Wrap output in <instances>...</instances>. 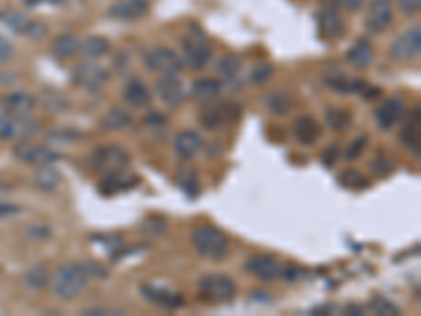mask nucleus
I'll return each mask as SVG.
<instances>
[{
	"label": "nucleus",
	"instance_id": "obj_1",
	"mask_svg": "<svg viewBox=\"0 0 421 316\" xmlns=\"http://www.w3.org/2000/svg\"><path fill=\"white\" fill-rule=\"evenodd\" d=\"M89 281L91 279L85 270V264H65L51 276L53 295L61 302H72L87 289Z\"/></svg>",
	"mask_w": 421,
	"mask_h": 316
},
{
	"label": "nucleus",
	"instance_id": "obj_2",
	"mask_svg": "<svg viewBox=\"0 0 421 316\" xmlns=\"http://www.w3.org/2000/svg\"><path fill=\"white\" fill-rule=\"evenodd\" d=\"M192 245L201 257L211 259V261L223 259L229 251L227 236L215 226H198L192 232Z\"/></svg>",
	"mask_w": 421,
	"mask_h": 316
},
{
	"label": "nucleus",
	"instance_id": "obj_3",
	"mask_svg": "<svg viewBox=\"0 0 421 316\" xmlns=\"http://www.w3.org/2000/svg\"><path fill=\"white\" fill-rule=\"evenodd\" d=\"M89 161H91L93 171H97L101 175H107V173H114V171L127 169L129 167V154L121 146L103 144V146H99L97 150L91 152Z\"/></svg>",
	"mask_w": 421,
	"mask_h": 316
},
{
	"label": "nucleus",
	"instance_id": "obj_4",
	"mask_svg": "<svg viewBox=\"0 0 421 316\" xmlns=\"http://www.w3.org/2000/svg\"><path fill=\"white\" fill-rule=\"evenodd\" d=\"M198 291L205 299H211V302H232L236 297L238 287L232 276L213 272V274H205L198 281Z\"/></svg>",
	"mask_w": 421,
	"mask_h": 316
},
{
	"label": "nucleus",
	"instance_id": "obj_5",
	"mask_svg": "<svg viewBox=\"0 0 421 316\" xmlns=\"http://www.w3.org/2000/svg\"><path fill=\"white\" fill-rule=\"evenodd\" d=\"M421 53V30L419 26H411L407 32H402L396 41L390 45V59L392 61H411L419 57Z\"/></svg>",
	"mask_w": 421,
	"mask_h": 316
},
{
	"label": "nucleus",
	"instance_id": "obj_6",
	"mask_svg": "<svg viewBox=\"0 0 421 316\" xmlns=\"http://www.w3.org/2000/svg\"><path fill=\"white\" fill-rule=\"evenodd\" d=\"M107 70L97 63V61H83L74 68L72 72V81L74 85H79L81 89H87V91H97L101 89L105 83H107Z\"/></svg>",
	"mask_w": 421,
	"mask_h": 316
},
{
	"label": "nucleus",
	"instance_id": "obj_7",
	"mask_svg": "<svg viewBox=\"0 0 421 316\" xmlns=\"http://www.w3.org/2000/svg\"><path fill=\"white\" fill-rule=\"evenodd\" d=\"M213 57V51L203 34H192L183 41V63L189 70H205Z\"/></svg>",
	"mask_w": 421,
	"mask_h": 316
},
{
	"label": "nucleus",
	"instance_id": "obj_8",
	"mask_svg": "<svg viewBox=\"0 0 421 316\" xmlns=\"http://www.w3.org/2000/svg\"><path fill=\"white\" fill-rule=\"evenodd\" d=\"M394 19V3L392 0H371L364 13V28L371 34H381L390 28Z\"/></svg>",
	"mask_w": 421,
	"mask_h": 316
},
{
	"label": "nucleus",
	"instance_id": "obj_9",
	"mask_svg": "<svg viewBox=\"0 0 421 316\" xmlns=\"http://www.w3.org/2000/svg\"><path fill=\"white\" fill-rule=\"evenodd\" d=\"M145 66L150 72L158 76L163 74H179L183 68V59L169 47H156L145 55Z\"/></svg>",
	"mask_w": 421,
	"mask_h": 316
},
{
	"label": "nucleus",
	"instance_id": "obj_10",
	"mask_svg": "<svg viewBox=\"0 0 421 316\" xmlns=\"http://www.w3.org/2000/svg\"><path fill=\"white\" fill-rule=\"evenodd\" d=\"M280 268L283 264L274 255H267V253L251 255L245 264V270L259 281H274L276 276H280Z\"/></svg>",
	"mask_w": 421,
	"mask_h": 316
},
{
	"label": "nucleus",
	"instance_id": "obj_11",
	"mask_svg": "<svg viewBox=\"0 0 421 316\" xmlns=\"http://www.w3.org/2000/svg\"><path fill=\"white\" fill-rule=\"evenodd\" d=\"M154 89H156V95L161 97V101H165L171 108L181 106L185 99V89H183L181 78H177V74H163L156 81Z\"/></svg>",
	"mask_w": 421,
	"mask_h": 316
},
{
	"label": "nucleus",
	"instance_id": "obj_12",
	"mask_svg": "<svg viewBox=\"0 0 421 316\" xmlns=\"http://www.w3.org/2000/svg\"><path fill=\"white\" fill-rule=\"evenodd\" d=\"M15 156L21 163L34 165V167L51 165L59 158V154L51 152L47 146H38V144H30V141H21L19 146H15Z\"/></svg>",
	"mask_w": 421,
	"mask_h": 316
},
{
	"label": "nucleus",
	"instance_id": "obj_13",
	"mask_svg": "<svg viewBox=\"0 0 421 316\" xmlns=\"http://www.w3.org/2000/svg\"><path fill=\"white\" fill-rule=\"evenodd\" d=\"M137 184H139V177L135 173H129L127 169H121V171L103 175V179L99 181V192L103 196H114L119 192H127V190L135 188Z\"/></svg>",
	"mask_w": 421,
	"mask_h": 316
},
{
	"label": "nucleus",
	"instance_id": "obj_14",
	"mask_svg": "<svg viewBox=\"0 0 421 316\" xmlns=\"http://www.w3.org/2000/svg\"><path fill=\"white\" fill-rule=\"evenodd\" d=\"M404 116V106L400 99H386L375 110V123L381 131H392Z\"/></svg>",
	"mask_w": 421,
	"mask_h": 316
},
{
	"label": "nucleus",
	"instance_id": "obj_15",
	"mask_svg": "<svg viewBox=\"0 0 421 316\" xmlns=\"http://www.w3.org/2000/svg\"><path fill=\"white\" fill-rule=\"evenodd\" d=\"M150 13L147 0H121V3L112 5L107 15L119 21H137Z\"/></svg>",
	"mask_w": 421,
	"mask_h": 316
},
{
	"label": "nucleus",
	"instance_id": "obj_16",
	"mask_svg": "<svg viewBox=\"0 0 421 316\" xmlns=\"http://www.w3.org/2000/svg\"><path fill=\"white\" fill-rule=\"evenodd\" d=\"M36 106V99L30 93H9L0 99V114L5 116H28Z\"/></svg>",
	"mask_w": 421,
	"mask_h": 316
},
{
	"label": "nucleus",
	"instance_id": "obj_17",
	"mask_svg": "<svg viewBox=\"0 0 421 316\" xmlns=\"http://www.w3.org/2000/svg\"><path fill=\"white\" fill-rule=\"evenodd\" d=\"M139 293L143 299H147L154 306H161V308H179L183 304V297L179 293L169 291L165 287H156V285H141Z\"/></svg>",
	"mask_w": 421,
	"mask_h": 316
},
{
	"label": "nucleus",
	"instance_id": "obj_18",
	"mask_svg": "<svg viewBox=\"0 0 421 316\" xmlns=\"http://www.w3.org/2000/svg\"><path fill=\"white\" fill-rule=\"evenodd\" d=\"M203 137L201 133L192 131V129H183L177 133L175 141H173V148H175V154L189 161V158H194L201 150H203Z\"/></svg>",
	"mask_w": 421,
	"mask_h": 316
},
{
	"label": "nucleus",
	"instance_id": "obj_19",
	"mask_svg": "<svg viewBox=\"0 0 421 316\" xmlns=\"http://www.w3.org/2000/svg\"><path fill=\"white\" fill-rule=\"evenodd\" d=\"M123 99L131 108H150L152 91L147 89L143 81H139V78H131V81H127V85L123 87Z\"/></svg>",
	"mask_w": 421,
	"mask_h": 316
},
{
	"label": "nucleus",
	"instance_id": "obj_20",
	"mask_svg": "<svg viewBox=\"0 0 421 316\" xmlns=\"http://www.w3.org/2000/svg\"><path fill=\"white\" fill-rule=\"evenodd\" d=\"M293 133H295V139L301 146H312V144H316L320 139L322 127L318 125V121H314L312 116H299L295 121Z\"/></svg>",
	"mask_w": 421,
	"mask_h": 316
},
{
	"label": "nucleus",
	"instance_id": "obj_21",
	"mask_svg": "<svg viewBox=\"0 0 421 316\" xmlns=\"http://www.w3.org/2000/svg\"><path fill=\"white\" fill-rule=\"evenodd\" d=\"M232 108H234V106H229V103H219V106L207 103V110L201 114L203 127L209 129V131L221 129L225 123H229V110H232Z\"/></svg>",
	"mask_w": 421,
	"mask_h": 316
},
{
	"label": "nucleus",
	"instance_id": "obj_22",
	"mask_svg": "<svg viewBox=\"0 0 421 316\" xmlns=\"http://www.w3.org/2000/svg\"><path fill=\"white\" fill-rule=\"evenodd\" d=\"M400 144L415 152V156H419V148H421V116L419 110L413 112V118L409 123H404V127L400 129Z\"/></svg>",
	"mask_w": 421,
	"mask_h": 316
},
{
	"label": "nucleus",
	"instance_id": "obj_23",
	"mask_svg": "<svg viewBox=\"0 0 421 316\" xmlns=\"http://www.w3.org/2000/svg\"><path fill=\"white\" fill-rule=\"evenodd\" d=\"M189 93L201 103H211L221 95V81H217V78H198Z\"/></svg>",
	"mask_w": 421,
	"mask_h": 316
},
{
	"label": "nucleus",
	"instance_id": "obj_24",
	"mask_svg": "<svg viewBox=\"0 0 421 316\" xmlns=\"http://www.w3.org/2000/svg\"><path fill=\"white\" fill-rule=\"evenodd\" d=\"M133 123L131 112H127L125 108H110L103 116H101V131H123Z\"/></svg>",
	"mask_w": 421,
	"mask_h": 316
},
{
	"label": "nucleus",
	"instance_id": "obj_25",
	"mask_svg": "<svg viewBox=\"0 0 421 316\" xmlns=\"http://www.w3.org/2000/svg\"><path fill=\"white\" fill-rule=\"evenodd\" d=\"M346 61L354 70H367L373 63V47L369 41H358L352 45V49L346 55Z\"/></svg>",
	"mask_w": 421,
	"mask_h": 316
},
{
	"label": "nucleus",
	"instance_id": "obj_26",
	"mask_svg": "<svg viewBox=\"0 0 421 316\" xmlns=\"http://www.w3.org/2000/svg\"><path fill=\"white\" fill-rule=\"evenodd\" d=\"M61 184V173L51 165H41L34 173V186L41 192H53Z\"/></svg>",
	"mask_w": 421,
	"mask_h": 316
},
{
	"label": "nucleus",
	"instance_id": "obj_27",
	"mask_svg": "<svg viewBox=\"0 0 421 316\" xmlns=\"http://www.w3.org/2000/svg\"><path fill=\"white\" fill-rule=\"evenodd\" d=\"M23 283L32 289V291H43L51 285V274L43 264H36L32 266L25 276H23Z\"/></svg>",
	"mask_w": 421,
	"mask_h": 316
},
{
	"label": "nucleus",
	"instance_id": "obj_28",
	"mask_svg": "<svg viewBox=\"0 0 421 316\" xmlns=\"http://www.w3.org/2000/svg\"><path fill=\"white\" fill-rule=\"evenodd\" d=\"M325 121H327L329 129H333L335 133H341V131H346L352 125V114L346 108H337L335 106V108H327Z\"/></svg>",
	"mask_w": 421,
	"mask_h": 316
},
{
	"label": "nucleus",
	"instance_id": "obj_29",
	"mask_svg": "<svg viewBox=\"0 0 421 316\" xmlns=\"http://www.w3.org/2000/svg\"><path fill=\"white\" fill-rule=\"evenodd\" d=\"M53 57L57 59H68L72 57L74 53H79L81 51V41L76 38L74 34H61L59 38H55V43H53Z\"/></svg>",
	"mask_w": 421,
	"mask_h": 316
},
{
	"label": "nucleus",
	"instance_id": "obj_30",
	"mask_svg": "<svg viewBox=\"0 0 421 316\" xmlns=\"http://www.w3.org/2000/svg\"><path fill=\"white\" fill-rule=\"evenodd\" d=\"M320 28L325 30V34L329 38H341L343 32H346V26H343L341 15L335 9H325L320 13Z\"/></svg>",
	"mask_w": 421,
	"mask_h": 316
},
{
	"label": "nucleus",
	"instance_id": "obj_31",
	"mask_svg": "<svg viewBox=\"0 0 421 316\" xmlns=\"http://www.w3.org/2000/svg\"><path fill=\"white\" fill-rule=\"evenodd\" d=\"M112 49V43L103 36H89L87 41L81 43V51L87 55V57H93V59H99L103 55H107Z\"/></svg>",
	"mask_w": 421,
	"mask_h": 316
},
{
	"label": "nucleus",
	"instance_id": "obj_32",
	"mask_svg": "<svg viewBox=\"0 0 421 316\" xmlns=\"http://www.w3.org/2000/svg\"><path fill=\"white\" fill-rule=\"evenodd\" d=\"M265 106H267V110H270L272 114H276V116H287L293 110L295 101H293V97L289 93L274 91V93H270V95L265 97Z\"/></svg>",
	"mask_w": 421,
	"mask_h": 316
},
{
	"label": "nucleus",
	"instance_id": "obj_33",
	"mask_svg": "<svg viewBox=\"0 0 421 316\" xmlns=\"http://www.w3.org/2000/svg\"><path fill=\"white\" fill-rule=\"evenodd\" d=\"M240 68H243V61L238 55H223L217 61V72L225 78V81H234L240 74Z\"/></svg>",
	"mask_w": 421,
	"mask_h": 316
},
{
	"label": "nucleus",
	"instance_id": "obj_34",
	"mask_svg": "<svg viewBox=\"0 0 421 316\" xmlns=\"http://www.w3.org/2000/svg\"><path fill=\"white\" fill-rule=\"evenodd\" d=\"M367 310H369L371 314H381V316H396V314H400L398 306L392 304L390 299H386L384 295H375V297L369 302Z\"/></svg>",
	"mask_w": 421,
	"mask_h": 316
},
{
	"label": "nucleus",
	"instance_id": "obj_35",
	"mask_svg": "<svg viewBox=\"0 0 421 316\" xmlns=\"http://www.w3.org/2000/svg\"><path fill=\"white\" fill-rule=\"evenodd\" d=\"M327 85L333 89V91H339V93H356V91H362L364 85L358 83V81H352L348 76H335V78H327Z\"/></svg>",
	"mask_w": 421,
	"mask_h": 316
},
{
	"label": "nucleus",
	"instance_id": "obj_36",
	"mask_svg": "<svg viewBox=\"0 0 421 316\" xmlns=\"http://www.w3.org/2000/svg\"><path fill=\"white\" fill-rule=\"evenodd\" d=\"M272 76H274V66L272 63H267V61H261L257 63L251 74H249V83L251 85H265V83H270L272 81Z\"/></svg>",
	"mask_w": 421,
	"mask_h": 316
},
{
	"label": "nucleus",
	"instance_id": "obj_37",
	"mask_svg": "<svg viewBox=\"0 0 421 316\" xmlns=\"http://www.w3.org/2000/svg\"><path fill=\"white\" fill-rule=\"evenodd\" d=\"M339 181H341V186H346V188H350V190H362V188L369 186V179H367L360 171H356V169L343 171V173L339 175Z\"/></svg>",
	"mask_w": 421,
	"mask_h": 316
},
{
	"label": "nucleus",
	"instance_id": "obj_38",
	"mask_svg": "<svg viewBox=\"0 0 421 316\" xmlns=\"http://www.w3.org/2000/svg\"><path fill=\"white\" fill-rule=\"evenodd\" d=\"M25 236H28V239H32V241H45V239H49V236H51V228L45 226V224H34V226H30L25 230Z\"/></svg>",
	"mask_w": 421,
	"mask_h": 316
},
{
	"label": "nucleus",
	"instance_id": "obj_39",
	"mask_svg": "<svg viewBox=\"0 0 421 316\" xmlns=\"http://www.w3.org/2000/svg\"><path fill=\"white\" fill-rule=\"evenodd\" d=\"M367 135H360V137H356L348 148H346V158L348 161H354V158H358L362 152H364V148H367Z\"/></svg>",
	"mask_w": 421,
	"mask_h": 316
},
{
	"label": "nucleus",
	"instance_id": "obj_40",
	"mask_svg": "<svg viewBox=\"0 0 421 316\" xmlns=\"http://www.w3.org/2000/svg\"><path fill=\"white\" fill-rule=\"evenodd\" d=\"M396 5H398V11L407 17H413L419 13L421 9V0H396Z\"/></svg>",
	"mask_w": 421,
	"mask_h": 316
},
{
	"label": "nucleus",
	"instance_id": "obj_41",
	"mask_svg": "<svg viewBox=\"0 0 421 316\" xmlns=\"http://www.w3.org/2000/svg\"><path fill=\"white\" fill-rule=\"evenodd\" d=\"M83 264H85V270H87V274H89V279H93V281H103L105 276H107V270L101 268L99 264H95V261H83Z\"/></svg>",
	"mask_w": 421,
	"mask_h": 316
},
{
	"label": "nucleus",
	"instance_id": "obj_42",
	"mask_svg": "<svg viewBox=\"0 0 421 316\" xmlns=\"http://www.w3.org/2000/svg\"><path fill=\"white\" fill-rule=\"evenodd\" d=\"M392 169H394V163L386 161V158H375V161H373V171L377 175H388Z\"/></svg>",
	"mask_w": 421,
	"mask_h": 316
},
{
	"label": "nucleus",
	"instance_id": "obj_43",
	"mask_svg": "<svg viewBox=\"0 0 421 316\" xmlns=\"http://www.w3.org/2000/svg\"><path fill=\"white\" fill-rule=\"evenodd\" d=\"M13 43L11 41H7L5 36H0V61H7L11 55H13Z\"/></svg>",
	"mask_w": 421,
	"mask_h": 316
},
{
	"label": "nucleus",
	"instance_id": "obj_44",
	"mask_svg": "<svg viewBox=\"0 0 421 316\" xmlns=\"http://www.w3.org/2000/svg\"><path fill=\"white\" fill-rule=\"evenodd\" d=\"M364 3H367V0H339V5L346 9V11H350V13L360 11V9L364 7Z\"/></svg>",
	"mask_w": 421,
	"mask_h": 316
},
{
	"label": "nucleus",
	"instance_id": "obj_45",
	"mask_svg": "<svg viewBox=\"0 0 421 316\" xmlns=\"http://www.w3.org/2000/svg\"><path fill=\"white\" fill-rule=\"evenodd\" d=\"M167 123V116L165 114H161V112H150L147 116H145V125H165Z\"/></svg>",
	"mask_w": 421,
	"mask_h": 316
},
{
	"label": "nucleus",
	"instance_id": "obj_46",
	"mask_svg": "<svg viewBox=\"0 0 421 316\" xmlns=\"http://www.w3.org/2000/svg\"><path fill=\"white\" fill-rule=\"evenodd\" d=\"M280 276H283L287 283H293L297 276H299V270H297L295 266H283V268H280Z\"/></svg>",
	"mask_w": 421,
	"mask_h": 316
},
{
	"label": "nucleus",
	"instance_id": "obj_47",
	"mask_svg": "<svg viewBox=\"0 0 421 316\" xmlns=\"http://www.w3.org/2000/svg\"><path fill=\"white\" fill-rule=\"evenodd\" d=\"M337 154H339V146L333 144L331 150H327V152L322 154V163H325L327 167H333V165H335V156H337Z\"/></svg>",
	"mask_w": 421,
	"mask_h": 316
},
{
	"label": "nucleus",
	"instance_id": "obj_48",
	"mask_svg": "<svg viewBox=\"0 0 421 316\" xmlns=\"http://www.w3.org/2000/svg\"><path fill=\"white\" fill-rule=\"evenodd\" d=\"M21 209L17 205H11V203H0V217H9V215H15L19 213Z\"/></svg>",
	"mask_w": 421,
	"mask_h": 316
},
{
	"label": "nucleus",
	"instance_id": "obj_49",
	"mask_svg": "<svg viewBox=\"0 0 421 316\" xmlns=\"http://www.w3.org/2000/svg\"><path fill=\"white\" fill-rule=\"evenodd\" d=\"M343 312L350 314V316H360V314H364V308H362V306H356V304H350V306L343 308Z\"/></svg>",
	"mask_w": 421,
	"mask_h": 316
},
{
	"label": "nucleus",
	"instance_id": "obj_50",
	"mask_svg": "<svg viewBox=\"0 0 421 316\" xmlns=\"http://www.w3.org/2000/svg\"><path fill=\"white\" fill-rule=\"evenodd\" d=\"M83 314H112V310H107V308H85Z\"/></svg>",
	"mask_w": 421,
	"mask_h": 316
},
{
	"label": "nucleus",
	"instance_id": "obj_51",
	"mask_svg": "<svg viewBox=\"0 0 421 316\" xmlns=\"http://www.w3.org/2000/svg\"><path fill=\"white\" fill-rule=\"evenodd\" d=\"M15 78H13V74H9V72H0V85H9V83H13Z\"/></svg>",
	"mask_w": 421,
	"mask_h": 316
},
{
	"label": "nucleus",
	"instance_id": "obj_52",
	"mask_svg": "<svg viewBox=\"0 0 421 316\" xmlns=\"http://www.w3.org/2000/svg\"><path fill=\"white\" fill-rule=\"evenodd\" d=\"M322 312H333V306H320V308H314V310H312V314H316V316L322 314Z\"/></svg>",
	"mask_w": 421,
	"mask_h": 316
},
{
	"label": "nucleus",
	"instance_id": "obj_53",
	"mask_svg": "<svg viewBox=\"0 0 421 316\" xmlns=\"http://www.w3.org/2000/svg\"><path fill=\"white\" fill-rule=\"evenodd\" d=\"M379 93H381V89H369L364 97H367V99H375V97H377Z\"/></svg>",
	"mask_w": 421,
	"mask_h": 316
},
{
	"label": "nucleus",
	"instance_id": "obj_54",
	"mask_svg": "<svg viewBox=\"0 0 421 316\" xmlns=\"http://www.w3.org/2000/svg\"><path fill=\"white\" fill-rule=\"evenodd\" d=\"M21 3H23L25 7H36V5H41V3H45V0H21Z\"/></svg>",
	"mask_w": 421,
	"mask_h": 316
},
{
	"label": "nucleus",
	"instance_id": "obj_55",
	"mask_svg": "<svg viewBox=\"0 0 421 316\" xmlns=\"http://www.w3.org/2000/svg\"><path fill=\"white\" fill-rule=\"evenodd\" d=\"M49 3H53V5H61V3H65V0H49Z\"/></svg>",
	"mask_w": 421,
	"mask_h": 316
}]
</instances>
